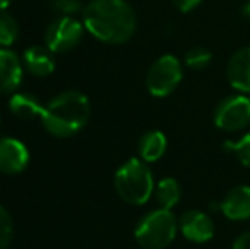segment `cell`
<instances>
[{
	"mask_svg": "<svg viewBox=\"0 0 250 249\" xmlns=\"http://www.w3.org/2000/svg\"><path fill=\"white\" fill-rule=\"evenodd\" d=\"M82 17L85 29L107 45L126 43L136 31V14L126 0H92Z\"/></svg>",
	"mask_w": 250,
	"mask_h": 249,
	"instance_id": "6da1fadb",
	"label": "cell"
},
{
	"mask_svg": "<svg viewBox=\"0 0 250 249\" xmlns=\"http://www.w3.org/2000/svg\"><path fill=\"white\" fill-rule=\"evenodd\" d=\"M90 118V103L85 94L66 91L44 106L41 123L50 135L66 138L79 133Z\"/></svg>",
	"mask_w": 250,
	"mask_h": 249,
	"instance_id": "7a4b0ae2",
	"label": "cell"
},
{
	"mask_svg": "<svg viewBox=\"0 0 250 249\" xmlns=\"http://www.w3.org/2000/svg\"><path fill=\"white\" fill-rule=\"evenodd\" d=\"M116 193L123 202L129 205H143L150 200L155 191V181L148 164L145 160L133 157L126 160L114 176Z\"/></svg>",
	"mask_w": 250,
	"mask_h": 249,
	"instance_id": "3957f363",
	"label": "cell"
},
{
	"mask_svg": "<svg viewBox=\"0 0 250 249\" xmlns=\"http://www.w3.org/2000/svg\"><path fill=\"white\" fill-rule=\"evenodd\" d=\"M179 220L172 210H151L140 219L135 229V239L143 249H164L175 239Z\"/></svg>",
	"mask_w": 250,
	"mask_h": 249,
	"instance_id": "277c9868",
	"label": "cell"
},
{
	"mask_svg": "<svg viewBox=\"0 0 250 249\" xmlns=\"http://www.w3.org/2000/svg\"><path fill=\"white\" fill-rule=\"evenodd\" d=\"M182 80L181 60L174 55H162L148 68L146 73V89L151 96L165 97L175 91Z\"/></svg>",
	"mask_w": 250,
	"mask_h": 249,
	"instance_id": "5b68a950",
	"label": "cell"
},
{
	"mask_svg": "<svg viewBox=\"0 0 250 249\" xmlns=\"http://www.w3.org/2000/svg\"><path fill=\"white\" fill-rule=\"evenodd\" d=\"M83 24L70 16L55 19L44 33V43L53 53H65L80 43L83 36Z\"/></svg>",
	"mask_w": 250,
	"mask_h": 249,
	"instance_id": "8992f818",
	"label": "cell"
},
{
	"mask_svg": "<svg viewBox=\"0 0 250 249\" xmlns=\"http://www.w3.org/2000/svg\"><path fill=\"white\" fill-rule=\"evenodd\" d=\"M214 125L227 132H237L250 123V99L244 94L225 97L213 114Z\"/></svg>",
	"mask_w": 250,
	"mask_h": 249,
	"instance_id": "52a82bcc",
	"label": "cell"
},
{
	"mask_svg": "<svg viewBox=\"0 0 250 249\" xmlns=\"http://www.w3.org/2000/svg\"><path fill=\"white\" fill-rule=\"evenodd\" d=\"M182 236L191 243H208L214 236V224L208 213L201 210H188L179 219Z\"/></svg>",
	"mask_w": 250,
	"mask_h": 249,
	"instance_id": "ba28073f",
	"label": "cell"
},
{
	"mask_svg": "<svg viewBox=\"0 0 250 249\" xmlns=\"http://www.w3.org/2000/svg\"><path fill=\"white\" fill-rule=\"evenodd\" d=\"M29 164V150L17 138H0V173L19 174Z\"/></svg>",
	"mask_w": 250,
	"mask_h": 249,
	"instance_id": "9c48e42d",
	"label": "cell"
},
{
	"mask_svg": "<svg viewBox=\"0 0 250 249\" xmlns=\"http://www.w3.org/2000/svg\"><path fill=\"white\" fill-rule=\"evenodd\" d=\"M227 79L238 92L250 94V46H244L231 55L227 65Z\"/></svg>",
	"mask_w": 250,
	"mask_h": 249,
	"instance_id": "30bf717a",
	"label": "cell"
},
{
	"mask_svg": "<svg viewBox=\"0 0 250 249\" xmlns=\"http://www.w3.org/2000/svg\"><path fill=\"white\" fill-rule=\"evenodd\" d=\"M22 82V62L14 51L0 48V94H10Z\"/></svg>",
	"mask_w": 250,
	"mask_h": 249,
	"instance_id": "8fae6325",
	"label": "cell"
},
{
	"mask_svg": "<svg viewBox=\"0 0 250 249\" xmlns=\"http://www.w3.org/2000/svg\"><path fill=\"white\" fill-rule=\"evenodd\" d=\"M220 210L230 220L250 219V186H235L225 195Z\"/></svg>",
	"mask_w": 250,
	"mask_h": 249,
	"instance_id": "7c38bea8",
	"label": "cell"
},
{
	"mask_svg": "<svg viewBox=\"0 0 250 249\" xmlns=\"http://www.w3.org/2000/svg\"><path fill=\"white\" fill-rule=\"evenodd\" d=\"M22 63L27 72L36 77H46L55 70V57L48 46H29L24 51Z\"/></svg>",
	"mask_w": 250,
	"mask_h": 249,
	"instance_id": "4fadbf2b",
	"label": "cell"
},
{
	"mask_svg": "<svg viewBox=\"0 0 250 249\" xmlns=\"http://www.w3.org/2000/svg\"><path fill=\"white\" fill-rule=\"evenodd\" d=\"M165 150H167V136L158 130L146 132L138 142L140 159L145 160L146 164L157 162L158 159H162Z\"/></svg>",
	"mask_w": 250,
	"mask_h": 249,
	"instance_id": "5bb4252c",
	"label": "cell"
},
{
	"mask_svg": "<svg viewBox=\"0 0 250 249\" xmlns=\"http://www.w3.org/2000/svg\"><path fill=\"white\" fill-rule=\"evenodd\" d=\"M9 110L21 120H34L43 114L44 106H41L40 99L29 92H16L9 101Z\"/></svg>",
	"mask_w": 250,
	"mask_h": 249,
	"instance_id": "9a60e30c",
	"label": "cell"
},
{
	"mask_svg": "<svg viewBox=\"0 0 250 249\" xmlns=\"http://www.w3.org/2000/svg\"><path fill=\"white\" fill-rule=\"evenodd\" d=\"M155 200H157L158 206L165 210H172L179 202H181V186H179L177 180L174 178H164L155 184Z\"/></svg>",
	"mask_w": 250,
	"mask_h": 249,
	"instance_id": "2e32d148",
	"label": "cell"
},
{
	"mask_svg": "<svg viewBox=\"0 0 250 249\" xmlns=\"http://www.w3.org/2000/svg\"><path fill=\"white\" fill-rule=\"evenodd\" d=\"M19 36V26L16 19L5 10H0V46H10Z\"/></svg>",
	"mask_w": 250,
	"mask_h": 249,
	"instance_id": "e0dca14e",
	"label": "cell"
},
{
	"mask_svg": "<svg viewBox=\"0 0 250 249\" xmlns=\"http://www.w3.org/2000/svg\"><path fill=\"white\" fill-rule=\"evenodd\" d=\"M211 60H213L211 51L206 50V48H203V46L191 48L184 57V63L191 70H204L211 63Z\"/></svg>",
	"mask_w": 250,
	"mask_h": 249,
	"instance_id": "ac0fdd59",
	"label": "cell"
},
{
	"mask_svg": "<svg viewBox=\"0 0 250 249\" xmlns=\"http://www.w3.org/2000/svg\"><path fill=\"white\" fill-rule=\"evenodd\" d=\"M225 149L231 150V154H235V157L238 159V162L245 167H250V133L244 135L237 142L228 140L225 143Z\"/></svg>",
	"mask_w": 250,
	"mask_h": 249,
	"instance_id": "d6986e66",
	"label": "cell"
},
{
	"mask_svg": "<svg viewBox=\"0 0 250 249\" xmlns=\"http://www.w3.org/2000/svg\"><path fill=\"white\" fill-rule=\"evenodd\" d=\"M12 241V219L10 213L0 205V249H7Z\"/></svg>",
	"mask_w": 250,
	"mask_h": 249,
	"instance_id": "ffe728a7",
	"label": "cell"
},
{
	"mask_svg": "<svg viewBox=\"0 0 250 249\" xmlns=\"http://www.w3.org/2000/svg\"><path fill=\"white\" fill-rule=\"evenodd\" d=\"M53 9H56L58 12L63 14H73L80 9V0H50Z\"/></svg>",
	"mask_w": 250,
	"mask_h": 249,
	"instance_id": "44dd1931",
	"label": "cell"
},
{
	"mask_svg": "<svg viewBox=\"0 0 250 249\" xmlns=\"http://www.w3.org/2000/svg\"><path fill=\"white\" fill-rule=\"evenodd\" d=\"M203 0H172V3L175 5V9L181 10V12H191L192 9L199 5Z\"/></svg>",
	"mask_w": 250,
	"mask_h": 249,
	"instance_id": "7402d4cb",
	"label": "cell"
},
{
	"mask_svg": "<svg viewBox=\"0 0 250 249\" xmlns=\"http://www.w3.org/2000/svg\"><path fill=\"white\" fill-rule=\"evenodd\" d=\"M233 249H250V232H244L233 243Z\"/></svg>",
	"mask_w": 250,
	"mask_h": 249,
	"instance_id": "603a6c76",
	"label": "cell"
},
{
	"mask_svg": "<svg viewBox=\"0 0 250 249\" xmlns=\"http://www.w3.org/2000/svg\"><path fill=\"white\" fill-rule=\"evenodd\" d=\"M240 14L245 17L247 21H250V0H247V2L242 5V9H240Z\"/></svg>",
	"mask_w": 250,
	"mask_h": 249,
	"instance_id": "cb8c5ba5",
	"label": "cell"
},
{
	"mask_svg": "<svg viewBox=\"0 0 250 249\" xmlns=\"http://www.w3.org/2000/svg\"><path fill=\"white\" fill-rule=\"evenodd\" d=\"M10 2H12V0H0V10H5L7 7L10 5Z\"/></svg>",
	"mask_w": 250,
	"mask_h": 249,
	"instance_id": "d4e9b609",
	"label": "cell"
}]
</instances>
